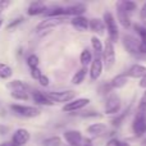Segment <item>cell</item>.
<instances>
[{"mask_svg":"<svg viewBox=\"0 0 146 146\" xmlns=\"http://www.w3.org/2000/svg\"><path fill=\"white\" fill-rule=\"evenodd\" d=\"M132 129L137 137H141L146 132V101L142 100L137 108L136 115H135Z\"/></svg>","mask_w":146,"mask_h":146,"instance_id":"1","label":"cell"},{"mask_svg":"<svg viewBox=\"0 0 146 146\" xmlns=\"http://www.w3.org/2000/svg\"><path fill=\"white\" fill-rule=\"evenodd\" d=\"M63 137L69 144V146H92V142H91L90 139L83 137L82 135H81V132L74 131V129L66 131Z\"/></svg>","mask_w":146,"mask_h":146,"instance_id":"2","label":"cell"},{"mask_svg":"<svg viewBox=\"0 0 146 146\" xmlns=\"http://www.w3.org/2000/svg\"><path fill=\"white\" fill-rule=\"evenodd\" d=\"M104 23H105V27L108 30L109 33V40L115 42L119 38V31H118V26H117V22L114 19L113 14L110 12H105L104 13V18H103Z\"/></svg>","mask_w":146,"mask_h":146,"instance_id":"3","label":"cell"},{"mask_svg":"<svg viewBox=\"0 0 146 146\" xmlns=\"http://www.w3.org/2000/svg\"><path fill=\"white\" fill-rule=\"evenodd\" d=\"M103 62L104 67L106 69H110L115 63V50H114V44L113 41L108 40L105 41L104 45V51H103Z\"/></svg>","mask_w":146,"mask_h":146,"instance_id":"4","label":"cell"},{"mask_svg":"<svg viewBox=\"0 0 146 146\" xmlns=\"http://www.w3.org/2000/svg\"><path fill=\"white\" fill-rule=\"evenodd\" d=\"M122 41H123L124 49H126L129 54H132V55H135V56H137V58H139V56H140V46H141V40L136 38L135 36H132V35H124L123 38H122Z\"/></svg>","mask_w":146,"mask_h":146,"instance_id":"5","label":"cell"},{"mask_svg":"<svg viewBox=\"0 0 146 146\" xmlns=\"http://www.w3.org/2000/svg\"><path fill=\"white\" fill-rule=\"evenodd\" d=\"M10 109L14 111L15 114L23 117V118H35V117L40 115V109L35 108V106H27V105H18V104H13L10 105Z\"/></svg>","mask_w":146,"mask_h":146,"instance_id":"6","label":"cell"},{"mask_svg":"<svg viewBox=\"0 0 146 146\" xmlns=\"http://www.w3.org/2000/svg\"><path fill=\"white\" fill-rule=\"evenodd\" d=\"M48 98L50 99L53 103H67L68 101L71 103L73 101L76 96V92L74 91H71V90H66V91H50V92H46Z\"/></svg>","mask_w":146,"mask_h":146,"instance_id":"7","label":"cell"},{"mask_svg":"<svg viewBox=\"0 0 146 146\" xmlns=\"http://www.w3.org/2000/svg\"><path fill=\"white\" fill-rule=\"evenodd\" d=\"M121 110V99L117 94L110 92L106 95L105 99V113L106 114H117Z\"/></svg>","mask_w":146,"mask_h":146,"instance_id":"8","label":"cell"},{"mask_svg":"<svg viewBox=\"0 0 146 146\" xmlns=\"http://www.w3.org/2000/svg\"><path fill=\"white\" fill-rule=\"evenodd\" d=\"M103 68H104V62H103V56L101 54H96L95 58H94L92 63L90 67V78L92 81H96L103 73Z\"/></svg>","mask_w":146,"mask_h":146,"instance_id":"9","label":"cell"},{"mask_svg":"<svg viewBox=\"0 0 146 146\" xmlns=\"http://www.w3.org/2000/svg\"><path fill=\"white\" fill-rule=\"evenodd\" d=\"M67 19L64 17H59V18H46V19L41 21L37 26H36V31H46L54 28L56 26H60L63 23H66Z\"/></svg>","mask_w":146,"mask_h":146,"instance_id":"10","label":"cell"},{"mask_svg":"<svg viewBox=\"0 0 146 146\" xmlns=\"http://www.w3.org/2000/svg\"><path fill=\"white\" fill-rule=\"evenodd\" d=\"M117 17H118V21L121 23L122 27L127 28L128 30L131 27V19H129V13L124 9V7L122 5L121 1L117 3Z\"/></svg>","mask_w":146,"mask_h":146,"instance_id":"11","label":"cell"},{"mask_svg":"<svg viewBox=\"0 0 146 146\" xmlns=\"http://www.w3.org/2000/svg\"><path fill=\"white\" fill-rule=\"evenodd\" d=\"M90 103V99L87 98H81V99H77V100H73L71 103L66 104L63 106V111H67V113H72V111H77V110H81L82 108H85L87 104Z\"/></svg>","mask_w":146,"mask_h":146,"instance_id":"12","label":"cell"},{"mask_svg":"<svg viewBox=\"0 0 146 146\" xmlns=\"http://www.w3.org/2000/svg\"><path fill=\"white\" fill-rule=\"evenodd\" d=\"M28 140H30V133H28V131L25 128H19L13 133L12 144H14L15 146H23L27 144Z\"/></svg>","mask_w":146,"mask_h":146,"instance_id":"13","label":"cell"},{"mask_svg":"<svg viewBox=\"0 0 146 146\" xmlns=\"http://www.w3.org/2000/svg\"><path fill=\"white\" fill-rule=\"evenodd\" d=\"M46 10H48V8H46V5L44 4V3L33 1V3H31L30 7H28L27 14L33 17V15H38V14H45Z\"/></svg>","mask_w":146,"mask_h":146,"instance_id":"14","label":"cell"},{"mask_svg":"<svg viewBox=\"0 0 146 146\" xmlns=\"http://www.w3.org/2000/svg\"><path fill=\"white\" fill-rule=\"evenodd\" d=\"M127 77H132V78H144L146 76V67L141 66V64H135L131 68L127 71Z\"/></svg>","mask_w":146,"mask_h":146,"instance_id":"15","label":"cell"},{"mask_svg":"<svg viewBox=\"0 0 146 146\" xmlns=\"http://www.w3.org/2000/svg\"><path fill=\"white\" fill-rule=\"evenodd\" d=\"M71 25L78 31H86V30L90 28V21H88L87 18H85V17L81 15V17L73 18V19L71 21Z\"/></svg>","mask_w":146,"mask_h":146,"instance_id":"16","label":"cell"},{"mask_svg":"<svg viewBox=\"0 0 146 146\" xmlns=\"http://www.w3.org/2000/svg\"><path fill=\"white\" fill-rule=\"evenodd\" d=\"M67 9V15H74V17H81L83 13L86 12V5L82 3H77V4L69 5L66 8Z\"/></svg>","mask_w":146,"mask_h":146,"instance_id":"17","label":"cell"},{"mask_svg":"<svg viewBox=\"0 0 146 146\" xmlns=\"http://www.w3.org/2000/svg\"><path fill=\"white\" fill-rule=\"evenodd\" d=\"M105 23L104 21L99 19V18H92L90 19V30L94 33H98V35H103L104 31H105Z\"/></svg>","mask_w":146,"mask_h":146,"instance_id":"18","label":"cell"},{"mask_svg":"<svg viewBox=\"0 0 146 146\" xmlns=\"http://www.w3.org/2000/svg\"><path fill=\"white\" fill-rule=\"evenodd\" d=\"M32 99L36 104H40V105H51L54 104L50 99L48 98L46 92H41V91H35L32 94Z\"/></svg>","mask_w":146,"mask_h":146,"instance_id":"19","label":"cell"},{"mask_svg":"<svg viewBox=\"0 0 146 146\" xmlns=\"http://www.w3.org/2000/svg\"><path fill=\"white\" fill-rule=\"evenodd\" d=\"M128 82V77H127L126 73H122V74H118L110 81V86L111 88H122L123 86L127 85Z\"/></svg>","mask_w":146,"mask_h":146,"instance_id":"20","label":"cell"},{"mask_svg":"<svg viewBox=\"0 0 146 146\" xmlns=\"http://www.w3.org/2000/svg\"><path fill=\"white\" fill-rule=\"evenodd\" d=\"M87 132L91 135H95V136L104 135L106 132V126L103 123H94V124H91V126L87 127Z\"/></svg>","mask_w":146,"mask_h":146,"instance_id":"21","label":"cell"},{"mask_svg":"<svg viewBox=\"0 0 146 146\" xmlns=\"http://www.w3.org/2000/svg\"><path fill=\"white\" fill-rule=\"evenodd\" d=\"M12 92H27V86L22 81H12L8 85Z\"/></svg>","mask_w":146,"mask_h":146,"instance_id":"22","label":"cell"},{"mask_svg":"<svg viewBox=\"0 0 146 146\" xmlns=\"http://www.w3.org/2000/svg\"><path fill=\"white\" fill-rule=\"evenodd\" d=\"M86 74H87V68H81L80 71L74 73V76L72 77V83L73 85H81L85 81Z\"/></svg>","mask_w":146,"mask_h":146,"instance_id":"23","label":"cell"},{"mask_svg":"<svg viewBox=\"0 0 146 146\" xmlns=\"http://www.w3.org/2000/svg\"><path fill=\"white\" fill-rule=\"evenodd\" d=\"M80 60L81 63H82L83 68H86V66H88L90 63H92V54H91V51L88 50V49H85V50H82V53H81L80 55Z\"/></svg>","mask_w":146,"mask_h":146,"instance_id":"24","label":"cell"},{"mask_svg":"<svg viewBox=\"0 0 146 146\" xmlns=\"http://www.w3.org/2000/svg\"><path fill=\"white\" fill-rule=\"evenodd\" d=\"M91 45H92V49L95 50L96 54H101V55H103L104 46H103V44H101L100 38L96 37V36H92V37H91Z\"/></svg>","mask_w":146,"mask_h":146,"instance_id":"25","label":"cell"},{"mask_svg":"<svg viewBox=\"0 0 146 146\" xmlns=\"http://www.w3.org/2000/svg\"><path fill=\"white\" fill-rule=\"evenodd\" d=\"M13 74V71L8 64H4V63H0V78H9L12 77Z\"/></svg>","mask_w":146,"mask_h":146,"instance_id":"26","label":"cell"},{"mask_svg":"<svg viewBox=\"0 0 146 146\" xmlns=\"http://www.w3.org/2000/svg\"><path fill=\"white\" fill-rule=\"evenodd\" d=\"M60 145H62V139L58 136L49 137V139H45L42 141V146H60Z\"/></svg>","mask_w":146,"mask_h":146,"instance_id":"27","label":"cell"},{"mask_svg":"<svg viewBox=\"0 0 146 146\" xmlns=\"http://www.w3.org/2000/svg\"><path fill=\"white\" fill-rule=\"evenodd\" d=\"M38 63H40V60H38V56L35 55V54H32V55H30L27 58V66L30 67V69L38 68Z\"/></svg>","mask_w":146,"mask_h":146,"instance_id":"28","label":"cell"},{"mask_svg":"<svg viewBox=\"0 0 146 146\" xmlns=\"http://www.w3.org/2000/svg\"><path fill=\"white\" fill-rule=\"evenodd\" d=\"M122 3V5L124 7V9L127 10V12L131 14V13H133L135 10H136V8H137V4L135 1H129V0H124V1H121Z\"/></svg>","mask_w":146,"mask_h":146,"instance_id":"29","label":"cell"},{"mask_svg":"<svg viewBox=\"0 0 146 146\" xmlns=\"http://www.w3.org/2000/svg\"><path fill=\"white\" fill-rule=\"evenodd\" d=\"M105 146H129V145L127 144V142L121 141V140H118V139H110L106 142Z\"/></svg>","mask_w":146,"mask_h":146,"instance_id":"30","label":"cell"},{"mask_svg":"<svg viewBox=\"0 0 146 146\" xmlns=\"http://www.w3.org/2000/svg\"><path fill=\"white\" fill-rule=\"evenodd\" d=\"M12 95L13 99H15V100H28V94L27 92H12L10 94Z\"/></svg>","mask_w":146,"mask_h":146,"instance_id":"31","label":"cell"},{"mask_svg":"<svg viewBox=\"0 0 146 146\" xmlns=\"http://www.w3.org/2000/svg\"><path fill=\"white\" fill-rule=\"evenodd\" d=\"M127 113H128V109H127L126 111H123V113H122V115H119V117H117V118H114L113 121H111V123H113L114 126H119V124L123 122V118L127 115Z\"/></svg>","mask_w":146,"mask_h":146,"instance_id":"32","label":"cell"},{"mask_svg":"<svg viewBox=\"0 0 146 146\" xmlns=\"http://www.w3.org/2000/svg\"><path fill=\"white\" fill-rule=\"evenodd\" d=\"M38 82H40V85L41 86H44V87H46V86H49V77L48 76H45V74H42L40 78H38Z\"/></svg>","mask_w":146,"mask_h":146,"instance_id":"33","label":"cell"},{"mask_svg":"<svg viewBox=\"0 0 146 146\" xmlns=\"http://www.w3.org/2000/svg\"><path fill=\"white\" fill-rule=\"evenodd\" d=\"M31 76H32V78H35V80H38V78L41 77V71L40 68H35V69H31Z\"/></svg>","mask_w":146,"mask_h":146,"instance_id":"34","label":"cell"},{"mask_svg":"<svg viewBox=\"0 0 146 146\" xmlns=\"http://www.w3.org/2000/svg\"><path fill=\"white\" fill-rule=\"evenodd\" d=\"M9 5H10V1H8V0H0V15L5 10V8H8Z\"/></svg>","mask_w":146,"mask_h":146,"instance_id":"35","label":"cell"},{"mask_svg":"<svg viewBox=\"0 0 146 146\" xmlns=\"http://www.w3.org/2000/svg\"><path fill=\"white\" fill-rule=\"evenodd\" d=\"M22 21H23V18H22V17L17 18V19H14V21H13V22H10L9 25H8V27H7V28H9V30H10V28L15 27V26H17V25H19V23H22Z\"/></svg>","mask_w":146,"mask_h":146,"instance_id":"36","label":"cell"},{"mask_svg":"<svg viewBox=\"0 0 146 146\" xmlns=\"http://www.w3.org/2000/svg\"><path fill=\"white\" fill-rule=\"evenodd\" d=\"M140 17H141L142 19H146V3L144 4V7H142V9H141V13H140Z\"/></svg>","mask_w":146,"mask_h":146,"instance_id":"37","label":"cell"},{"mask_svg":"<svg viewBox=\"0 0 146 146\" xmlns=\"http://www.w3.org/2000/svg\"><path fill=\"white\" fill-rule=\"evenodd\" d=\"M140 87H144V88H146V76H145V77L141 80V82H140Z\"/></svg>","mask_w":146,"mask_h":146,"instance_id":"38","label":"cell"},{"mask_svg":"<svg viewBox=\"0 0 146 146\" xmlns=\"http://www.w3.org/2000/svg\"><path fill=\"white\" fill-rule=\"evenodd\" d=\"M141 145H142V146H146V140H144V141H142Z\"/></svg>","mask_w":146,"mask_h":146,"instance_id":"39","label":"cell"},{"mask_svg":"<svg viewBox=\"0 0 146 146\" xmlns=\"http://www.w3.org/2000/svg\"><path fill=\"white\" fill-rule=\"evenodd\" d=\"M142 100L146 101V92H145V95H144V98H142Z\"/></svg>","mask_w":146,"mask_h":146,"instance_id":"40","label":"cell"},{"mask_svg":"<svg viewBox=\"0 0 146 146\" xmlns=\"http://www.w3.org/2000/svg\"><path fill=\"white\" fill-rule=\"evenodd\" d=\"M0 146H10V145H8V144H1Z\"/></svg>","mask_w":146,"mask_h":146,"instance_id":"41","label":"cell"},{"mask_svg":"<svg viewBox=\"0 0 146 146\" xmlns=\"http://www.w3.org/2000/svg\"><path fill=\"white\" fill-rule=\"evenodd\" d=\"M1 25H3V19L0 18V27H1Z\"/></svg>","mask_w":146,"mask_h":146,"instance_id":"42","label":"cell"},{"mask_svg":"<svg viewBox=\"0 0 146 146\" xmlns=\"http://www.w3.org/2000/svg\"><path fill=\"white\" fill-rule=\"evenodd\" d=\"M140 58H146V55H142V56H140Z\"/></svg>","mask_w":146,"mask_h":146,"instance_id":"43","label":"cell"}]
</instances>
